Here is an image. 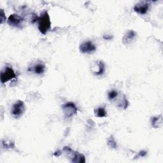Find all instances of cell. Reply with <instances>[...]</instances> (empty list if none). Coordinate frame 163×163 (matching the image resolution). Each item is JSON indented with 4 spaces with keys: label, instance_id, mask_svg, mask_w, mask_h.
I'll return each instance as SVG.
<instances>
[{
    "label": "cell",
    "instance_id": "6da1fadb",
    "mask_svg": "<svg viewBox=\"0 0 163 163\" xmlns=\"http://www.w3.org/2000/svg\"><path fill=\"white\" fill-rule=\"evenodd\" d=\"M38 28L43 35H46L51 28V22L47 12L44 11L37 21Z\"/></svg>",
    "mask_w": 163,
    "mask_h": 163
},
{
    "label": "cell",
    "instance_id": "7a4b0ae2",
    "mask_svg": "<svg viewBox=\"0 0 163 163\" xmlns=\"http://www.w3.org/2000/svg\"><path fill=\"white\" fill-rule=\"evenodd\" d=\"M24 103L21 100H18L13 105L11 109V113L15 118H19L22 116L25 112Z\"/></svg>",
    "mask_w": 163,
    "mask_h": 163
},
{
    "label": "cell",
    "instance_id": "3957f363",
    "mask_svg": "<svg viewBox=\"0 0 163 163\" xmlns=\"http://www.w3.org/2000/svg\"><path fill=\"white\" fill-rule=\"evenodd\" d=\"M16 77L17 75L14 70L11 67L7 66L1 72L0 79H1V82L2 84H5L14 79H16Z\"/></svg>",
    "mask_w": 163,
    "mask_h": 163
},
{
    "label": "cell",
    "instance_id": "277c9868",
    "mask_svg": "<svg viewBox=\"0 0 163 163\" xmlns=\"http://www.w3.org/2000/svg\"><path fill=\"white\" fill-rule=\"evenodd\" d=\"M63 112L65 117L71 118L77 113V108L73 102H68L62 106Z\"/></svg>",
    "mask_w": 163,
    "mask_h": 163
},
{
    "label": "cell",
    "instance_id": "5b68a950",
    "mask_svg": "<svg viewBox=\"0 0 163 163\" xmlns=\"http://www.w3.org/2000/svg\"><path fill=\"white\" fill-rule=\"evenodd\" d=\"M79 49L80 52L83 54H91L95 52L96 50V47L92 41H85L80 44Z\"/></svg>",
    "mask_w": 163,
    "mask_h": 163
},
{
    "label": "cell",
    "instance_id": "8992f818",
    "mask_svg": "<svg viewBox=\"0 0 163 163\" xmlns=\"http://www.w3.org/2000/svg\"><path fill=\"white\" fill-rule=\"evenodd\" d=\"M8 24L13 27L21 28L23 26L24 19L16 13H13L9 16L7 20Z\"/></svg>",
    "mask_w": 163,
    "mask_h": 163
},
{
    "label": "cell",
    "instance_id": "52a82bcc",
    "mask_svg": "<svg viewBox=\"0 0 163 163\" xmlns=\"http://www.w3.org/2000/svg\"><path fill=\"white\" fill-rule=\"evenodd\" d=\"M150 3L148 2H140L136 4L134 7V10L135 12L140 14L144 15L146 13L149 9Z\"/></svg>",
    "mask_w": 163,
    "mask_h": 163
},
{
    "label": "cell",
    "instance_id": "ba28073f",
    "mask_svg": "<svg viewBox=\"0 0 163 163\" xmlns=\"http://www.w3.org/2000/svg\"><path fill=\"white\" fill-rule=\"evenodd\" d=\"M105 71V64L103 63V62L101 61L96 62L93 65V72L95 75H97V76L102 75H103V74H104Z\"/></svg>",
    "mask_w": 163,
    "mask_h": 163
},
{
    "label": "cell",
    "instance_id": "9c48e42d",
    "mask_svg": "<svg viewBox=\"0 0 163 163\" xmlns=\"http://www.w3.org/2000/svg\"><path fill=\"white\" fill-rule=\"evenodd\" d=\"M137 36L136 33L135 31L133 30H129L126 33V34L123 36L122 41L124 45H129V44L131 43L132 41L135 40V37Z\"/></svg>",
    "mask_w": 163,
    "mask_h": 163
},
{
    "label": "cell",
    "instance_id": "30bf717a",
    "mask_svg": "<svg viewBox=\"0 0 163 163\" xmlns=\"http://www.w3.org/2000/svg\"><path fill=\"white\" fill-rule=\"evenodd\" d=\"M45 70L46 66L43 63H38L31 69L32 71L37 74V75H41V74L45 72Z\"/></svg>",
    "mask_w": 163,
    "mask_h": 163
},
{
    "label": "cell",
    "instance_id": "8fae6325",
    "mask_svg": "<svg viewBox=\"0 0 163 163\" xmlns=\"http://www.w3.org/2000/svg\"><path fill=\"white\" fill-rule=\"evenodd\" d=\"M72 162H79V163H85V157L83 154H79V152H75L74 155L71 160Z\"/></svg>",
    "mask_w": 163,
    "mask_h": 163
},
{
    "label": "cell",
    "instance_id": "7c38bea8",
    "mask_svg": "<svg viewBox=\"0 0 163 163\" xmlns=\"http://www.w3.org/2000/svg\"><path fill=\"white\" fill-rule=\"evenodd\" d=\"M162 117L161 115L156 117H152L151 118V124L153 127L158 128L162 125Z\"/></svg>",
    "mask_w": 163,
    "mask_h": 163
},
{
    "label": "cell",
    "instance_id": "4fadbf2b",
    "mask_svg": "<svg viewBox=\"0 0 163 163\" xmlns=\"http://www.w3.org/2000/svg\"><path fill=\"white\" fill-rule=\"evenodd\" d=\"M94 114L96 117L102 118L107 116V112L103 107H99L94 110Z\"/></svg>",
    "mask_w": 163,
    "mask_h": 163
},
{
    "label": "cell",
    "instance_id": "5bb4252c",
    "mask_svg": "<svg viewBox=\"0 0 163 163\" xmlns=\"http://www.w3.org/2000/svg\"><path fill=\"white\" fill-rule=\"evenodd\" d=\"M107 145L109 147L112 148V149H117V143L114 138V137L111 135L107 140Z\"/></svg>",
    "mask_w": 163,
    "mask_h": 163
},
{
    "label": "cell",
    "instance_id": "9a60e30c",
    "mask_svg": "<svg viewBox=\"0 0 163 163\" xmlns=\"http://www.w3.org/2000/svg\"><path fill=\"white\" fill-rule=\"evenodd\" d=\"M129 106V102H128V100L124 97V98H122L121 101L118 103V107H121L123 109H126Z\"/></svg>",
    "mask_w": 163,
    "mask_h": 163
},
{
    "label": "cell",
    "instance_id": "2e32d148",
    "mask_svg": "<svg viewBox=\"0 0 163 163\" xmlns=\"http://www.w3.org/2000/svg\"><path fill=\"white\" fill-rule=\"evenodd\" d=\"M2 144H3V148H5V149H13V148H15L14 143L11 141H3Z\"/></svg>",
    "mask_w": 163,
    "mask_h": 163
},
{
    "label": "cell",
    "instance_id": "e0dca14e",
    "mask_svg": "<svg viewBox=\"0 0 163 163\" xmlns=\"http://www.w3.org/2000/svg\"><path fill=\"white\" fill-rule=\"evenodd\" d=\"M118 93L115 90H112L108 93V98L109 100H113L117 97Z\"/></svg>",
    "mask_w": 163,
    "mask_h": 163
},
{
    "label": "cell",
    "instance_id": "ac0fdd59",
    "mask_svg": "<svg viewBox=\"0 0 163 163\" xmlns=\"http://www.w3.org/2000/svg\"><path fill=\"white\" fill-rule=\"evenodd\" d=\"M0 19H1V24H3L6 21L5 14L3 12V10H1V16H0Z\"/></svg>",
    "mask_w": 163,
    "mask_h": 163
},
{
    "label": "cell",
    "instance_id": "d6986e66",
    "mask_svg": "<svg viewBox=\"0 0 163 163\" xmlns=\"http://www.w3.org/2000/svg\"><path fill=\"white\" fill-rule=\"evenodd\" d=\"M146 154H147V152H146V151H140V152L138 153V156H137V157H143L146 156Z\"/></svg>",
    "mask_w": 163,
    "mask_h": 163
},
{
    "label": "cell",
    "instance_id": "ffe728a7",
    "mask_svg": "<svg viewBox=\"0 0 163 163\" xmlns=\"http://www.w3.org/2000/svg\"><path fill=\"white\" fill-rule=\"evenodd\" d=\"M103 38H104L105 40H110L113 38V36L112 35H104L103 36Z\"/></svg>",
    "mask_w": 163,
    "mask_h": 163
}]
</instances>
